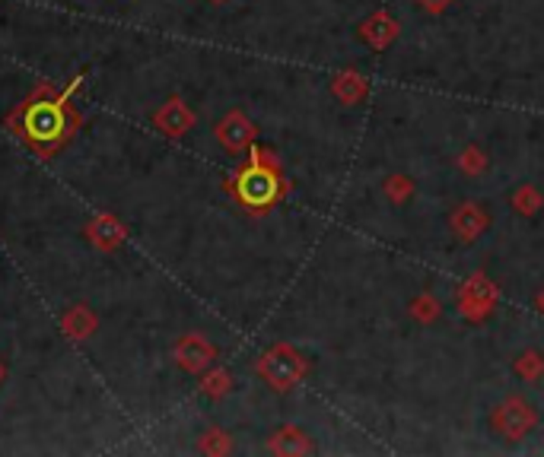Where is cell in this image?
Returning a JSON list of instances; mask_svg holds the SVG:
<instances>
[{
	"label": "cell",
	"mask_w": 544,
	"mask_h": 457,
	"mask_svg": "<svg viewBox=\"0 0 544 457\" xmlns=\"http://www.w3.org/2000/svg\"><path fill=\"white\" fill-rule=\"evenodd\" d=\"M261 375L267 378V385L277 387V391H287V387H293L299 378H303L306 366L303 359H299L296 353H293L290 347H274L271 353L261 356Z\"/></svg>",
	"instance_id": "cell-1"
},
{
	"label": "cell",
	"mask_w": 544,
	"mask_h": 457,
	"mask_svg": "<svg viewBox=\"0 0 544 457\" xmlns=\"http://www.w3.org/2000/svg\"><path fill=\"white\" fill-rule=\"evenodd\" d=\"M493 299H497V292H493V286L487 283L484 273H478V277H471L465 283V290H461L459 302H461V311H465L468 318H484L487 311L493 309Z\"/></svg>",
	"instance_id": "cell-4"
},
{
	"label": "cell",
	"mask_w": 544,
	"mask_h": 457,
	"mask_svg": "<svg viewBox=\"0 0 544 457\" xmlns=\"http://www.w3.org/2000/svg\"><path fill=\"white\" fill-rule=\"evenodd\" d=\"M538 309L544 311V292H541V296H538Z\"/></svg>",
	"instance_id": "cell-17"
},
{
	"label": "cell",
	"mask_w": 544,
	"mask_h": 457,
	"mask_svg": "<svg viewBox=\"0 0 544 457\" xmlns=\"http://www.w3.org/2000/svg\"><path fill=\"white\" fill-rule=\"evenodd\" d=\"M516 372L522 375V378L535 381L538 375L544 372V359L535 353V349H529V353H522V356H519V359H516Z\"/></svg>",
	"instance_id": "cell-13"
},
{
	"label": "cell",
	"mask_w": 544,
	"mask_h": 457,
	"mask_svg": "<svg viewBox=\"0 0 544 457\" xmlns=\"http://www.w3.org/2000/svg\"><path fill=\"white\" fill-rule=\"evenodd\" d=\"M395 35H398V23L392 20L389 14H376V16H370V20L363 23V39L370 42L373 48L392 45V42H395Z\"/></svg>",
	"instance_id": "cell-8"
},
{
	"label": "cell",
	"mask_w": 544,
	"mask_h": 457,
	"mask_svg": "<svg viewBox=\"0 0 544 457\" xmlns=\"http://www.w3.org/2000/svg\"><path fill=\"white\" fill-rule=\"evenodd\" d=\"M411 315L417 318V321H436V315H440V302H436L433 296H417L414 302H411Z\"/></svg>",
	"instance_id": "cell-14"
},
{
	"label": "cell",
	"mask_w": 544,
	"mask_h": 457,
	"mask_svg": "<svg viewBox=\"0 0 544 457\" xmlns=\"http://www.w3.org/2000/svg\"><path fill=\"white\" fill-rule=\"evenodd\" d=\"M239 194L246 204L267 206L274 197H277V175H274L271 168L261 166V162H255V166L239 178Z\"/></svg>",
	"instance_id": "cell-2"
},
{
	"label": "cell",
	"mask_w": 544,
	"mask_h": 457,
	"mask_svg": "<svg viewBox=\"0 0 544 457\" xmlns=\"http://www.w3.org/2000/svg\"><path fill=\"white\" fill-rule=\"evenodd\" d=\"M271 448L277 451V454H306V451H312V444L299 429H280L277 435L271 438Z\"/></svg>",
	"instance_id": "cell-9"
},
{
	"label": "cell",
	"mask_w": 544,
	"mask_h": 457,
	"mask_svg": "<svg viewBox=\"0 0 544 457\" xmlns=\"http://www.w3.org/2000/svg\"><path fill=\"white\" fill-rule=\"evenodd\" d=\"M459 166H461V172H468V175H481L487 168V156L481 153L478 147H468V149H461Z\"/></svg>",
	"instance_id": "cell-15"
},
{
	"label": "cell",
	"mask_w": 544,
	"mask_h": 457,
	"mask_svg": "<svg viewBox=\"0 0 544 457\" xmlns=\"http://www.w3.org/2000/svg\"><path fill=\"white\" fill-rule=\"evenodd\" d=\"M538 206H544V200H541V194H538L535 187L525 185V187H519V191L512 194V210L522 213V216H531Z\"/></svg>",
	"instance_id": "cell-11"
},
{
	"label": "cell",
	"mask_w": 544,
	"mask_h": 457,
	"mask_svg": "<svg viewBox=\"0 0 544 457\" xmlns=\"http://www.w3.org/2000/svg\"><path fill=\"white\" fill-rule=\"evenodd\" d=\"M385 194H389L395 204H404V200L414 194V181L404 178V175H392V178H385Z\"/></svg>",
	"instance_id": "cell-12"
},
{
	"label": "cell",
	"mask_w": 544,
	"mask_h": 457,
	"mask_svg": "<svg viewBox=\"0 0 544 457\" xmlns=\"http://www.w3.org/2000/svg\"><path fill=\"white\" fill-rule=\"evenodd\" d=\"M331 90H335V96L347 105L360 102V99L366 96V83H363V77H356V73H341V77L331 83Z\"/></svg>",
	"instance_id": "cell-10"
},
{
	"label": "cell",
	"mask_w": 544,
	"mask_h": 457,
	"mask_svg": "<svg viewBox=\"0 0 544 457\" xmlns=\"http://www.w3.org/2000/svg\"><path fill=\"white\" fill-rule=\"evenodd\" d=\"M421 4H423V7H427V10H430V14H440V10H442V7H446L449 0H421Z\"/></svg>",
	"instance_id": "cell-16"
},
{
	"label": "cell",
	"mask_w": 544,
	"mask_h": 457,
	"mask_svg": "<svg viewBox=\"0 0 544 457\" xmlns=\"http://www.w3.org/2000/svg\"><path fill=\"white\" fill-rule=\"evenodd\" d=\"M217 137H220L223 147L229 149H242L248 147V140L255 137V128L246 121V118L239 115V111H233V115L227 118V121L220 124V130H217Z\"/></svg>",
	"instance_id": "cell-7"
},
{
	"label": "cell",
	"mask_w": 544,
	"mask_h": 457,
	"mask_svg": "<svg viewBox=\"0 0 544 457\" xmlns=\"http://www.w3.org/2000/svg\"><path fill=\"white\" fill-rule=\"evenodd\" d=\"M484 229H487V213L481 210L478 204H461L459 210L452 213V233L459 235L461 242H474Z\"/></svg>",
	"instance_id": "cell-5"
},
{
	"label": "cell",
	"mask_w": 544,
	"mask_h": 457,
	"mask_svg": "<svg viewBox=\"0 0 544 457\" xmlns=\"http://www.w3.org/2000/svg\"><path fill=\"white\" fill-rule=\"evenodd\" d=\"M493 425L506 438H522L535 425V413H531V406L522 397H510L493 410Z\"/></svg>",
	"instance_id": "cell-3"
},
{
	"label": "cell",
	"mask_w": 544,
	"mask_h": 457,
	"mask_svg": "<svg viewBox=\"0 0 544 457\" xmlns=\"http://www.w3.org/2000/svg\"><path fill=\"white\" fill-rule=\"evenodd\" d=\"M61 128H64V118H61V109L58 105H35L33 111H29V134L33 137H42V140H52V137L61 134Z\"/></svg>",
	"instance_id": "cell-6"
}]
</instances>
